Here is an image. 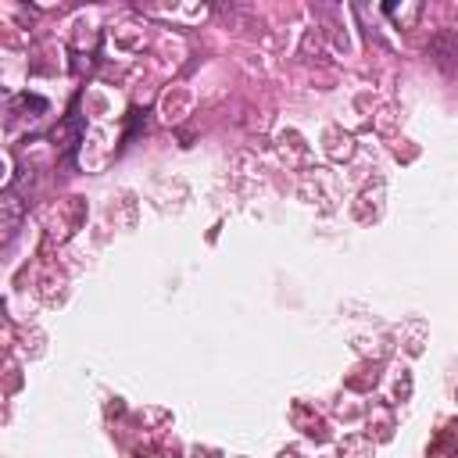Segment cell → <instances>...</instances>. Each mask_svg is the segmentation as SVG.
<instances>
[{
    "label": "cell",
    "mask_w": 458,
    "mask_h": 458,
    "mask_svg": "<svg viewBox=\"0 0 458 458\" xmlns=\"http://www.w3.org/2000/svg\"><path fill=\"white\" fill-rule=\"evenodd\" d=\"M429 57L440 64V72L458 75V36L454 32H437L429 39Z\"/></svg>",
    "instance_id": "cell-1"
}]
</instances>
